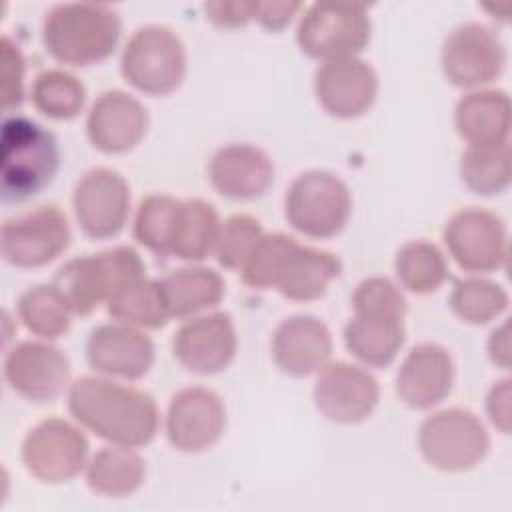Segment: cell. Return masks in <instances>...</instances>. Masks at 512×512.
Masks as SVG:
<instances>
[{
  "label": "cell",
  "mask_w": 512,
  "mask_h": 512,
  "mask_svg": "<svg viewBox=\"0 0 512 512\" xmlns=\"http://www.w3.org/2000/svg\"><path fill=\"white\" fill-rule=\"evenodd\" d=\"M66 402L74 422L108 444L142 448L160 428V410L148 392L100 374L74 380Z\"/></svg>",
  "instance_id": "cell-1"
},
{
  "label": "cell",
  "mask_w": 512,
  "mask_h": 512,
  "mask_svg": "<svg viewBox=\"0 0 512 512\" xmlns=\"http://www.w3.org/2000/svg\"><path fill=\"white\" fill-rule=\"evenodd\" d=\"M342 274L334 252L300 244L284 232H264L240 276L254 290H276L292 302L320 300Z\"/></svg>",
  "instance_id": "cell-2"
},
{
  "label": "cell",
  "mask_w": 512,
  "mask_h": 512,
  "mask_svg": "<svg viewBox=\"0 0 512 512\" xmlns=\"http://www.w3.org/2000/svg\"><path fill=\"white\" fill-rule=\"evenodd\" d=\"M120 14L100 2H62L42 18V44L60 64L86 68L108 60L120 42Z\"/></svg>",
  "instance_id": "cell-3"
},
{
  "label": "cell",
  "mask_w": 512,
  "mask_h": 512,
  "mask_svg": "<svg viewBox=\"0 0 512 512\" xmlns=\"http://www.w3.org/2000/svg\"><path fill=\"white\" fill-rule=\"evenodd\" d=\"M60 168L56 136L26 116H8L0 130L2 198L22 202L42 192Z\"/></svg>",
  "instance_id": "cell-4"
},
{
  "label": "cell",
  "mask_w": 512,
  "mask_h": 512,
  "mask_svg": "<svg viewBox=\"0 0 512 512\" xmlns=\"http://www.w3.org/2000/svg\"><path fill=\"white\" fill-rule=\"evenodd\" d=\"M146 278V264L126 244L66 260L52 284L62 294L74 316H88L122 286Z\"/></svg>",
  "instance_id": "cell-5"
},
{
  "label": "cell",
  "mask_w": 512,
  "mask_h": 512,
  "mask_svg": "<svg viewBox=\"0 0 512 512\" xmlns=\"http://www.w3.org/2000/svg\"><path fill=\"white\" fill-rule=\"evenodd\" d=\"M188 72V54L182 38L168 26H140L126 40L120 54V74L146 96L176 92Z\"/></svg>",
  "instance_id": "cell-6"
},
{
  "label": "cell",
  "mask_w": 512,
  "mask_h": 512,
  "mask_svg": "<svg viewBox=\"0 0 512 512\" xmlns=\"http://www.w3.org/2000/svg\"><path fill=\"white\" fill-rule=\"evenodd\" d=\"M350 216V188L334 172L306 170L286 188L284 218L306 238H334L346 228Z\"/></svg>",
  "instance_id": "cell-7"
},
{
  "label": "cell",
  "mask_w": 512,
  "mask_h": 512,
  "mask_svg": "<svg viewBox=\"0 0 512 512\" xmlns=\"http://www.w3.org/2000/svg\"><path fill=\"white\" fill-rule=\"evenodd\" d=\"M418 450L424 462L444 474L476 468L490 452V434L470 410L452 406L426 416L418 428Z\"/></svg>",
  "instance_id": "cell-8"
},
{
  "label": "cell",
  "mask_w": 512,
  "mask_h": 512,
  "mask_svg": "<svg viewBox=\"0 0 512 512\" xmlns=\"http://www.w3.org/2000/svg\"><path fill=\"white\" fill-rule=\"evenodd\" d=\"M372 20L364 4H310L296 26V44L312 60L356 58L370 42Z\"/></svg>",
  "instance_id": "cell-9"
},
{
  "label": "cell",
  "mask_w": 512,
  "mask_h": 512,
  "mask_svg": "<svg viewBox=\"0 0 512 512\" xmlns=\"http://www.w3.org/2000/svg\"><path fill=\"white\" fill-rule=\"evenodd\" d=\"M20 460L34 480L58 486L86 470L90 444L80 424L52 416L26 432L20 444Z\"/></svg>",
  "instance_id": "cell-10"
},
{
  "label": "cell",
  "mask_w": 512,
  "mask_h": 512,
  "mask_svg": "<svg viewBox=\"0 0 512 512\" xmlns=\"http://www.w3.org/2000/svg\"><path fill=\"white\" fill-rule=\"evenodd\" d=\"M72 242L66 214L52 204L20 212L2 224L0 252L14 268H42L58 260Z\"/></svg>",
  "instance_id": "cell-11"
},
{
  "label": "cell",
  "mask_w": 512,
  "mask_h": 512,
  "mask_svg": "<svg viewBox=\"0 0 512 512\" xmlns=\"http://www.w3.org/2000/svg\"><path fill=\"white\" fill-rule=\"evenodd\" d=\"M508 54L498 32L482 22L454 26L440 48L444 78L464 90H478L494 82L506 66Z\"/></svg>",
  "instance_id": "cell-12"
},
{
  "label": "cell",
  "mask_w": 512,
  "mask_h": 512,
  "mask_svg": "<svg viewBox=\"0 0 512 512\" xmlns=\"http://www.w3.org/2000/svg\"><path fill=\"white\" fill-rule=\"evenodd\" d=\"M442 238L448 254L464 272H496L508 260V230L492 210L470 206L454 212Z\"/></svg>",
  "instance_id": "cell-13"
},
{
  "label": "cell",
  "mask_w": 512,
  "mask_h": 512,
  "mask_svg": "<svg viewBox=\"0 0 512 512\" xmlns=\"http://www.w3.org/2000/svg\"><path fill=\"white\" fill-rule=\"evenodd\" d=\"M2 372L10 390L34 404L56 402L72 384L68 356L48 340H24L8 348Z\"/></svg>",
  "instance_id": "cell-14"
},
{
  "label": "cell",
  "mask_w": 512,
  "mask_h": 512,
  "mask_svg": "<svg viewBox=\"0 0 512 512\" xmlns=\"http://www.w3.org/2000/svg\"><path fill=\"white\" fill-rule=\"evenodd\" d=\"M130 202L126 178L108 166L90 168L72 190L74 218L92 240L116 238L130 218Z\"/></svg>",
  "instance_id": "cell-15"
},
{
  "label": "cell",
  "mask_w": 512,
  "mask_h": 512,
  "mask_svg": "<svg viewBox=\"0 0 512 512\" xmlns=\"http://www.w3.org/2000/svg\"><path fill=\"white\" fill-rule=\"evenodd\" d=\"M312 398L326 420L354 426L374 414L380 402V384L366 366L344 360L328 362L316 372Z\"/></svg>",
  "instance_id": "cell-16"
},
{
  "label": "cell",
  "mask_w": 512,
  "mask_h": 512,
  "mask_svg": "<svg viewBox=\"0 0 512 512\" xmlns=\"http://www.w3.org/2000/svg\"><path fill=\"white\" fill-rule=\"evenodd\" d=\"M226 422V406L220 394L206 386H186L170 396L164 432L174 450L200 454L220 442Z\"/></svg>",
  "instance_id": "cell-17"
},
{
  "label": "cell",
  "mask_w": 512,
  "mask_h": 512,
  "mask_svg": "<svg viewBox=\"0 0 512 512\" xmlns=\"http://www.w3.org/2000/svg\"><path fill=\"white\" fill-rule=\"evenodd\" d=\"M238 334L226 312H204L180 324L172 338L176 362L198 376L224 372L236 358Z\"/></svg>",
  "instance_id": "cell-18"
},
{
  "label": "cell",
  "mask_w": 512,
  "mask_h": 512,
  "mask_svg": "<svg viewBox=\"0 0 512 512\" xmlns=\"http://www.w3.org/2000/svg\"><path fill=\"white\" fill-rule=\"evenodd\" d=\"M88 366L106 378L134 382L144 378L156 358L150 336L134 326L122 322L98 324L86 338Z\"/></svg>",
  "instance_id": "cell-19"
},
{
  "label": "cell",
  "mask_w": 512,
  "mask_h": 512,
  "mask_svg": "<svg viewBox=\"0 0 512 512\" xmlns=\"http://www.w3.org/2000/svg\"><path fill=\"white\" fill-rule=\"evenodd\" d=\"M378 88L374 66L360 56L322 62L314 72L316 102L338 120H354L370 112Z\"/></svg>",
  "instance_id": "cell-20"
},
{
  "label": "cell",
  "mask_w": 512,
  "mask_h": 512,
  "mask_svg": "<svg viewBox=\"0 0 512 512\" xmlns=\"http://www.w3.org/2000/svg\"><path fill=\"white\" fill-rule=\"evenodd\" d=\"M456 366L452 354L436 342H420L408 350L396 372V396L412 410H432L452 392Z\"/></svg>",
  "instance_id": "cell-21"
},
{
  "label": "cell",
  "mask_w": 512,
  "mask_h": 512,
  "mask_svg": "<svg viewBox=\"0 0 512 512\" xmlns=\"http://www.w3.org/2000/svg\"><path fill=\"white\" fill-rule=\"evenodd\" d=\"M148 124V112L138 98L124 90H106L86 114V136L102 154H126L144 140Z\"/></svg>",
  "instance_id": "cell-22"
},
{
  "label": "cell",
  "mask_w": 512,
  "mask_h": 512,
  "mask_svg": "<svg viewBox=\"0 0 512 512\" xmlns=\"http://www.w3.org/2000/svg\"><path fill=\"white\" fill-rule=\"evenodd\" d=\"M332 332L318 316L292 314L278 322L270 338V354L280 372L292 378L316 374L330 362Z\"/></svg>",
  "instance_id": "cell-23"
},
{
  "label": "cell",
  "mask_w": 512,
  "mask_h": 512,
  "mask_svg": "<svg viewBox=\"0 0 512 512\" xmlns=\"http://www.w3.org/2000/svg\"><path fill=\"white\" fill-rule=\"evenodd\" d=\"M208 180L212 188L228 200H256L274 184V162L270 154L256 144H224L208 162Z\"/></svg>",
  "instance_id": "cell-24"
},
{
  "label": "cell",
  "mask_w": 512,
  "mask_h": 512,
  "mask_svg": "<svg viewBox=\"0 0 512 512\" xmlns=\"http://www.w3.org/2000/svg\"><path fill=\"white\" fill-rule=\"evenodd\" d=\"M454 128L468 146L508 142V94L496 88H478L466 92L454 106Z\"/></svg>",
  "instance_id": "cell-25"
},
{
  "label": "cell",
  "mask_w": 512,
  "mask_h": 512,
  "mask_svg": "<svg viewBox=\"0 0 512 512\" xmlns=\"http://www.w3.org/2000/svg\"><path fill=\"white\" fill-rule=\"evenodd\" d=\"M158 282L168 314L176 320H188L216 308L226 294V282L220 272L202 264L170 270Z\"/></svg>",
  "instance_id": "cell-26"
},
{
  "label": "cell",
  "mask_w": 512,
  "mask_h": 512,
  "mask_svg": "<svg viewBox=\"0 0 512 512\" xmlns=\"http://www.w3.org/2000/svg\"><path fill=\"white\" fill-rule=\"evenodd\" d=\"M346 350L366 368H386L400 354L406 328L404 320L352 314L344 324Z\"/></svg>",
  "instance_id": "cell-27"
},
{
  "label": "cell",
  "mask_w": 512,
  "mask_h": 512,
  "mask_svg": "<svg viewBox=\"0 0 512 512\" xmlns=\"http://www.w3.org/2000/svg\"><path fill=\"white\" fill-rule=\"evenodd\" d=\"M86 486L104 498H128L146 480V462L138 448L108 444L90 456L84 470Z\"/></svg>",
  "instance_id": "cell-28"
},
{
  "label": "cell",
  "mask_w": 512,
  "mask_h": 512,
  "mask_svg": "<svg viewBox=\"0 0 512 512\" xmlns=\"http://www.w3.org/2000/svg\"><path fill=\"white\" fill-rule=\"evenodd\" d=\"M222 220L216 208L202 198L180 200L170 256L182 262H202L214 254Z\"/></svg>",
  "instance_id": "cell-29"
},
{
  "label": "cell",
  "mask_w": 512,
  "mask_h": 512,
  "mask_svg": "<svg viewBox=\"0 0 512 512\" xmlns=\"http://www.w3.org/2000/svg\"><path fill=\"white\" fill-rule=\"evenodd\" d=\"M106 312L114 322L140 330H160L172 318L158 280L140 278L116 290L106 302Z\"/></svg>",
  "instance_id": "cell-30"
},
{
  "label": "cell",
  "mask_w": 512,
  "mask_h": 512,
  "mask_svg": "<svg viewBox=\"0 0 512 512\" xmlns=\"http://www.w3.org/2000/svg\"><path fill=\"white\" fill-rule=\"evenodd\" d=\"M394 274L398 286L410 294L436 292L448 278L444 252L430 240H408L396 250Z\"/></svg>",
  "instance_id": "cell-31"
},
{
  "label": "cell",
  "mask_w": 512,
  "mask_h": 512,
  "mask_svg": "<svg viewBox=\"0 0 512 512\" xmlns=\"http://www.w3.org/2000/svg\"><path fill=\"white\" fill-rule=\"evenodd\" d=\"M16 314L30 334L48 342L66 336L74 316L54 284L26 288L16 302Z\"/></svg>",
  "instance_id": "cell-32"
},
{
  "label": "cell",
  "mask_w": 512,
  "mask_h": 512,
  "mask_svg": "<svg viewBox=\"0 0 512 512\" xmlns=\"http://www.w3.org/2000/svg\"><path fill=\"white\" fill-rule=\"evenodd\" d=\"M458 174L462 184L478 196H498L510 186V144L466 146Z\"/></svg>",
  "instance_id": "cell-33"
},
{
  "label": "cell",
  "mask_w": 512,
  "mask_h": 512,
  "mask_svg": "<svg viewBox=\"0 0 512 512\" xmlns=\"http://www.w3.org/2000/svg\"><path fill=\"white\" fill-rule=\"evenodd\" d=\"M34 108L50 120H74L86 104V86L62 68L42 70L30 88Z\"/></svg>",
  "instance_id": "cell-34"
},
{
  "label": "cell",
  "mask_w": 512,
  "mask_h": 512,
  "mask_svg": "<svg viewBox=\"0 0 512 512\" xmlns=\"http://www.w3.org/2000/svg\"><path fill=\"white\" fill-rule=\"evenodd\" d=\"M510 298L504 286L484 276L460 278L450 292L452 312L470 326H484L508 310Z\"/></svg>",
  "instance_id": "cell-35"
},
{
  "label": "cell",
  "mask_w": 512,
  "mask_h": 512,
  "mask_svg": "<svg viewBox=\"0 0 512 512\" xmlns=\"http://www.w3.org/2000/svg\"><path fill=\"white\" fill-rule=\"evenodd\" d=\"M178 206L180 198L170 194H150L142 198L132 220L134 240L158 256H170Z\"/></svg>",
  "instance_id": "cell-36"
},
{
  "label": "cell",
  "mask_w": 512,
  "mask_h": 512,
  "mask_svg": "<svg viewBox=\"0 0 512 512\" xmlns=\"http://www.w3.org/2000/svg\"><path fill=\"white\" fill-rule=\"evenodd\" d=\"M264 228L258 218L250 214H232L228 216L218 234V242L214 248L216 262L230 272H238L244 268L250 258L256 242L262 238Z\"/></svg>",
  "instance_id": "cell-37"
},
{
  "label": "cell",
  "mask_w": 512,
  "mask_h": 512,
  "mask_svg": "<svg viewBox=\"0 0 512 512\" xmlns=\"http://www.w3.org/2000/svg\"><path fill=\"white\" fill-rule=\"evenodd\" d=\"M352 314L404 320L408 302L402 288L386 276H368L352 292Z\"/></svg>",
  "instance_id": "cell-38"
},
{
  "label": "cell",
  "mask_w": 512,
  "mask_h": 512,
  "mask_svg": "<svg viewBox=\"0 0 512 512\" xmlns=\"http://www.w3.org/2000/svg\"><path fill=\"white\" fill-rule=\"evenodd\" d=\"M0 60H2V106L4 110L18 108L24 100V74H26V60L22 56L20 46L10 38L2 36L0 42Z\"/></svg>",
  "instance_id": "cell-39"
},
{
  "label": "cell",
  "mask_w": 512,
  "mask_h": 512,
  "mask_svg": "<svg viewBox=\"0 0 512 512\" xmlns=\"http://www.w3.org/2000/svg\"><path fill=\"white\" fill-rule=\"evenodd\" d=\"M254 6L256 2L246 0H216V2H204V14L206 18L224 30H236L246 26L248 22H254Z\"/></svg>",
  "instance_id": "cell-40"
},
{
  "label": "cell",
  "mask_w": 512,
  "mask_h": 512,
  "mask_svg": "<svg viewBox=\"0 0 512 512\" xmlns=\"http://www.w3.org/2000/svg\"><path fill=\"white\" fill-rule=\"evenodd\" d=\"M486 416L490 420V424L502 432V434H510L512 428V380L500 378L496 380L488 394H486Z\"/></svg>",
  "instance_id": "cell-41"
},
{
  "label": "cell",
  "mask_w": 512,
  "mask_h": 512,
  "mask_svg": "<svg viewBox=\"0 0 512 512\" xmlns=\"http://www.w3.org/2000/svg\"><path fill=\"white\" fill-rule=\"evenodd\" d=\"M302 2L290 0H270L256 2L254 6V22H258L268 32H282L302 10Z\"/></svg>",
  "instance_id": "cell-42"
},
{
  "label": "cell",
  "mask_w": 512,
  "mask_h": 512,
  "mask_svg": "<svg viewBox=\"0 0 512 512\" xmlns=\"http://www.w3.org/2000/svg\"><path fill=\"white\" fill-rule=\"evenodd\" d=\"M488 358L494 366L508 370L510 368V322L504 320L500 326H496L486 342Z\"/></svg>",
  "instance_id": "cell-43"
}]
</instances>
